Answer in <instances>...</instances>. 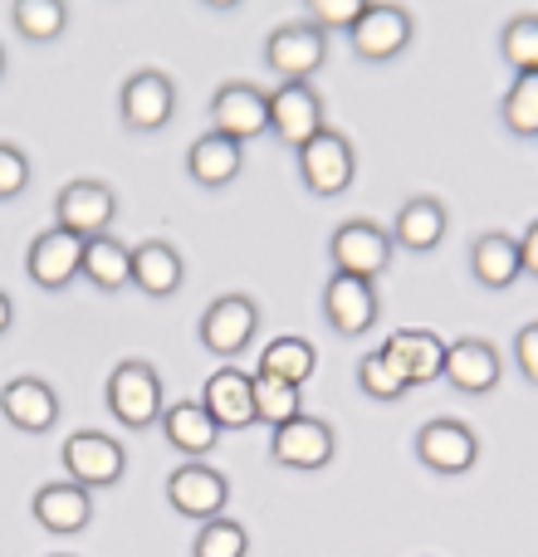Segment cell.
I'll return each mask as SVG.
<instances>
[{
  "label": "cell",
  "instance_id": "6da1fadb",
  "mask_svg": "<svg viewBox=\"0 0 538 557\" xmlns=\"http://www.w3.org/2000/svg\"><path fill=\"white\" fill-rule=\"evenodd\" d=\"M103 401H108V411H113L118 425H127V431H147V425H157L162 411H167L162 372H157L152 362H143V357H127V362H118L113 376H108Z\"/></svg>",
  "mask_w": 538,
  "mask_h": 557
},
{
  "label": "cell",
  "instance_id": "7a4b0ae2",
  "mask_svg": "<svg viewBox=\"0 0 538 557\" xmlns=\"http://www.w3.org/2000/svg\"><path fill=\"white\" fill-rule=\"evenodd\" d=\"M416 35V20L406 5L396 0H372V5L357 15V25L347 29V49H353L363 64H392V59L406 54Z\"/></svg>",
  "mask_w": 538,
  "mask_h": 557
},
{
  "label": "cell",
  "instance_id": "3957f363",
  "mask_svg": "<svg viewBox=\"0 0 538 557\" xmlns=\"http://www.w3.org/2000/svg\"><path fill=\"white\" fill-rule=\"evenodd\" d=\"M392 231H382L377 221L357 215V221H343L328 240V260H333V274H353V278H382L392 270Z\"/></svg>",
  "mask_w": 538,
  "mask_h": 557
},
{
  "label": "cell",
  "instance_id": "277c9868",
  "mask_svg": "<svg viewBox=\"0 0 538 557\" xmlns=\"http://www.w3.org/2000/svg\"><path fill=\"white\" fill-rule=\"evenodd\" d=\"M294 162H298V182L314 196L347 191L357 176V152H353V143H347V133H338V127H323L318 137H308L294 152Z\"/></svg>",
  "mask_w": 538,
  "mask_h": 557
},
{
  "label": "cell",
  "instance_id": "5b68a950",
  "mask_svg": "<svg viewBox=\"0 0 538 557\" xmlns=\"http://www.w3.org/2000/svg\"><path fill=\"white\" fill-rule=\"evenodd\" d=\"M167 504L192 523H211V519H221L225 504H231V480L206 460H186L167 474Z\"/></svg>",
  "mask_w": 538,
  "mask_h": 557
},
{
  "label": "cell",
  "instance_id": "8992f818",
  "mask_svg": "<svg viewBox=\"0 0 538 557\" xmlns=\"http://www.w3.org/2000/svg\"><path fill=\"white\" fill-rule=\"evenodd\" d=\"M323 127H328L323 94H318L308 78H289V84H279L274 94H269V133H274L289 152H298V147H304L308 137H318Z\"/></svg>",
  "mask_w": 538,
  "mask_h": 557
},
{
  "label": "cell",
  "instance_id": "52a82bcc",
  "mask_svg": "<svg viewBox=\"0 0 538 557\" xmlns=\"http://www.w3.org/2000/svg\"><path fill=\"white\" fill-rule=\"evenodd\" d=\"M59 460H64L69 480L84 484V490H113L127 470V450L103 431H74L59 450Z\"/></svg>",
  "mask_w": 538,
  "mask_h": 557
},
{
  "label": "cell",
  "instance_id": "ba28073f",
  "mask_svg": "<svg viewBox=\"0 0 538 557\" xmlns=\"http://www.w3.org/2000/svg\"><path fill=\"white\" fill-rule=\"evenodd\" d=\"M113 221H118V191L108 182L84 176V182L59 186V196H54L59 231H74L78 240H94V235H103Z\"/></svg>",
  "mask_w": 538,
  "mask_h": 557
},
{
  "label": "cell",
  "instance_id": "9c48e42d",
  "mask_svg": "<svg viewBox=\"0 0 538 557\" xmlns=\"http://www.w3.org/2000/svg\"><path fill=\"white\" fill-rule=\"evenodd\" d=\"M255 333H260V308L250 294H221L201 313V347L225 362H235L255 343Z\"/></svg>",
  "mask_w": 538,
  "mask_h": 557
},
{
  "label": "cell",
  "instance_id": "30bf717a",
  "mask_svg": "<svg viewBox=\"0 0 538 557\" xmlns=\"http://www.w3.org/2000/svg\"><path fill=\"white\" fill-rule=\"evenodd\" d=\"M323 59H328V35L314 20H289V25L269 29V39H265V64H269V74H279L284 84L289 78L318 74Z\"/></svg>",
  "mask_w": 538,
  "mask_h": 557
},
{
  "label": "cell",
  "instance_id": "8fae6325",
  "mask_svg": "<svg viewBox=\"0 0 538 557\" xmlns=\"http://www.w3.org/2000/svg\"><path fill=\"white\" fill-rule=\"evenodd\" d=\"M118 113L133 133H157V127L172 123L176 113V84L162 74V69H137V74L123 78L118 88Z\"/></svg>",
  "mask_w": 538,
  "mask_h": 557
},
{
  "label": "cell",
  "instance_id": "7c38bea8",
  "mask_svg": "<svg viewBox=\"0 0 538 557\" xmlns=\"http://www.w3.org/2000/svg\"><path fill=\"white\" fill-rule=\"evenodd\" d=\"M338 455V435L328 421L318 416H294V421L274 425L269 435V460L284 465V470H323Z\"/></svg>",
  "mask_w": 538,
  "mask_h": 557
},
{
  "label": "cell",
  "instance_id": "4fadbf2b",
  "mask_svg": "<svg viewBox=\"0 0 538 557\" xmlns=\"http://www.w3.org/2000/svg\"><path fill=\"white\" fill-rule=\"evenodd\" d=\"M416 460L431 474H465L480 460V435L465 421H455V416H436V421H426L416 431Z\"/></svg>",
  "mask_w": 538,
  "mask_h": 557
},
{
  "label": "cell",
  "instance_id": "5bb4252c",
  "mask_svg": "<svg viewBox=\"0 0 538 557\" xmlns=\"http://www.w3.org/2000/svg\"><path fill=\"white\" fill-rule=\"evenodd\" d=\"M377 284L372 278H353V274H333L323 284V318L338 337H363L367 327H377Z\"/></svg>",
  "mask_w": 538,
  "mask_h": 557
},
{
  "label": "cell",
  "instance_id": "9a60e30c",
  "mask_svg": "<svg viewBox=\"0 0 538 557\" xmlns=\"http://www.w3.org/2000/svg\"><path fill=\"white\" fill-rule=\"evenodd\" d=\"M504 376V357L494 343H485V337H455V343H445V372L441 382H451L461 396H485L494 392Z\"/></svg>",
  "mask_w": 538,
  "mask_h": 557
},
{
  "label": "cell",
  "instance_id": "2e32d148",
  "mask_svg": "<svg viewBox=\"0 0 538 557\" xmlns=\"http://www.w3.org/2000/svg\"><path fill=\"white\" fill-rule=\"evenodd\" d=\"M211 127L235 143H255L269 133V94L255 84H221L211 94Z\"/></svg>",
  "mask_w": 538,
  "mask_h": 557
},
{
  "label": "cell",
  "instance_id": "e0dca14e",
  "mask_svg": "<svg viewBox=\"0 0 538 557\" xmlns=\"http://www.w3.org/2000/svg\"><path fill=\"white\" fill-rule=\"evenodd\" d=\"M78 270H84V240H78L74 231H39L35 240H29V250H25V274L35 278L39 288H64V284H74Z\"/></svg>",
  "mask_w": 538,
  "mask_h": 557
},
{
  "label": "cell",
  "instance_id": "ac0fdd59",
  "mask_svg": "<svg viewBox=\"0 0 538 557\" xmlns=\"http://www.w3.org/2000/svg\"><path fill=\"white\" fill-rule=\"evenodd\" d=\"M201 406L216 416L221 431H250L260 416H255V376L241 367H216L201 386Z\"/></svg>",
  "mask_w": 538,
  "mask_h": 557
},
{
  "label": "cell",
  "instance_id": "d6986e66",
  "mask_svg": "<svg viewBox=\"0 0 538 557\" xmlns=\"http://www.w3.org/2000/svg\"><path fill=\"white\" fill-rule=\"evenodd\" d=\"M0 416L25 435H45L59 425V396L39 376H15V382L0 386Z\"/></svg>",
  "mask_w": 538,
  "mask_h": 557
},
{
  "label": "cell",
  "instance_id": "ffe728a7",
  "mask_svg": "<svg viewBox=\"0 0 538 557\" xmlns=\"http://www.w3.org/2000/svg\"><path fill=\"white\" fill-rule=\"evenodd\" d=\"M35 523L54 539H69V533H84L88 519H94V499H88L84 484L74 480H54V484H39L35 490Z\"/></svg>",
  "mask_w": 538,
  "mask_h": 557
},
{
  "label": "cell",
  "instance_id": "44dd1931",
  "mask_svg": "<svg viewBox=\"0 0 538 557\" xmlns=\"http://www.w3.org/2000/svg\"><path fill=\"white\" fill-rule=\"evenodd\" d=\"M162 435H167V445H172L176 455H186V460H206V455L221 445V425H216V416L201 406V396H186V401H176V406H167L162 411Z\"/></svg>",
  "mask_w": 538,
  "mask_h": 557
},
{
  "label": "cell",
  "instance_id": "7402d4cb",
  "mask_svg": "<svg viewBox=\"0 0 538 557\" xmlns=\"http://www.w3.org/2000/svg\"><path fill=\"white\" fill-rule=\"evenodd\" d=\"M382 352L402 367V376L412 386H431V382H441V372H445V343L431 327H396L382 343Z\"/></svg>",
  "mask_w": 538,
  "mask_h": 557
},
{
  "label": "cell",
  "instance_id": "603a6c76",
  "mask_svg": "<svg viewBox=\"0 0 538 557\" xmlns=\"http://www.w3.org/2000/svg\"><path fill=\"white\" fill-rule=\"evenodd\" d=\"M245 166V143H235V137L225 133H201L192 147H186V176H192L196 186H206V191H221V186H231L235 176H241Z\"/></svg>",
  "mask_w": 538,
  "mask_h": 557
},
{
  "label": "cell",
  "instance_id": "cb8c5ba5",
  "mask_svg": "<svg viewBox=\"0 0 538 557\" xmlns=\"http://www.w3.org/2000/svg\"><path fill=\"white\" fill-rule=\"evenodd\" d=\"M470 274L480 288H514L524 278V255L519 240L504 231H485L470 245Z\"/></svg>",
  "mask_w": 538,
  "mask_h": 557
},
{
  "label": "cell",
  "instance_id": "d4e9b609",
  "mask_svg": "<svg viewBox=\"0 0 538 557\" xmlns=\"http://www.w3.org/2000/svg\"><path fill=\"white\" fill-rule=\"evenodd\" d=\"M445 225H451V215L436 196H412L392 221V245H402L412 255H431L445 240Z\"/></svg>",
  "mask_w": 538,
  "mask_h": 557
},
{
  "label": "cell",
  "instance_id": "484cf974",
  "mask_svg": "<svg viewBox=\"0 0 538 557\" xmlns=\"http://www.w3.org/2000/svg\"><path fill=\"white\" fill-rule=\"evenodd\" d=\"M186 278V264L176 255V245L167 240H143L133 245V288H143L147 298H172Z\"/></svg>",
  "mask_w": 538,
  "mask_h": 557
},
{
  "label": "cell",
  "instance_id": "4316f807",
  "mask_svg": "<svg viewBox=\"0 0 538 557\" xmlns=\"http://www.w3.org/2000/svg\"><path fill=\"white\" fill-rule=\"evenodd\" d=\"M94 288H103V294H118V288L133 284V245H123L118 235H94V240H84V270Z\"/></svg>",
  "mask_w": 538,
  "mask_h": 557
},
{
  "label": "cell",
  "instance_id": "83f0119b",
  "mask_svg": "<svg viewBox=\"0 0 538 557\" xmlns=\"http://www.w3.org/2000/svg\"><path fill=\"white\" fill-rule=\"evenodd\" d=\"M255 372H265V376H284V382L304 386L308 376L318 372V347L308 343V337H294V333L269 337V347L260 352V367H255Z\"/></svg>",
  "mask_w": 538,
  "mask_h": 557
},
{
  "label": "cell",
  "instance_id": "f1b7e54d",
  "mask_svg": "<svg viewBox=\"0 0 538 557\" xmlns=\"http://www.w3.org/2000/svg\"><path fill=\"white\" fill-rule=\"evenodd\" d=\"M10 25L29 45H49V39H59L69 29V0H15L10 5Z\"/></svg>",
  "mask_w": 538,
  "mask_h": 557
},
{
  "label": "cell",
  "instance_id": "f546056e",
  "mask_svg": "<svg viewBox=\"0 0 538 557\" xmlns=\"http://www.w3.org/2000/svg\"><path fill=\"white\" fill-rule=\"evenodd\" d=\"M500 123L510 137H538V69L514 74L510 94L500 98Z\"/></svg>",
  "mask_w": 538,
  "mask_h": 557
},
{
  "label": "cell",
  "instance_id": "4dcf8cb0",
  "mask_svg": "<svg viewBox=\"0 0 538 557\" xmlns=\"http://www.w3.org/2000/svg\"><path fill=\"white\" fill-rule=\"evenodd\" d=\"M255 416L265 425H284L294 416H304V386L284 382V376H265L255 372Z\"/></svg>",
  "mask_w": 538,
  "mask_h": 557
},
{
  "label": "cell",
  "instance_id": "1f68e13d",
  "mask_svg": "<svg viewBox=\"0 0 538 557\" xmlns=\"http://www.w3.org/2000/svg\"><path fill=\"white\" fill-rule=\"evenodd\" d=\"M357 386H363L367 401H402V396L412 392V382L402 376V367H396L382 347H377V352H367L363 362H357Z\"/></svg>",
  "mask_w": 538,
  "mask_h": 557
},
{
  "label": "cell",
  "instance_id": "d6a6232c",
  "mask_svg": "<svg viewBox=\"0 0 538 557\" xmlns=\"http://www.w3.org/2000/svg\"><path fill=\"white\" fill-rule=\"evenodd\" d=\"M500 59L514 74H534L538 69V15H514L500 29Z\"/></svg>",
  "mask_w": 538,
  "mask_h": 557
},
{
  "label": "cell",
  "instance_id": "836d02e7",
  "mask_svg": "<svg viewBox=\"0 0 538 557\" xmlns=\"http://www.w3.org/2000/svg\"><path fill=\"white\" fill-rule=\"evenodd\" d=\"M245 553H250V533H245L235 519H225V513L196 529L192 557H245Z\"/></svg>",
  "mask_w": 538,
  "mask_h": 557
},
{
  "label": "cell",
  "instance_id": "e575fe53",
  "mask_svg": "<svg viewBox=\"0 0 538 557\" xmlns=\"http://www.w3.org/2000/svg\"><path fill=\"white\" fill-rule=\"evenodd\" d=\"M367 5H372V0H304V20H314L323 35H338V29L347 35Z\"/></svg>",
  "mask_w": 538,
  "mask_h": 557
},
{
  "label": "cell",
  "instance_id": "d590c367",
  "mask_svg": "<svg viewBox=\"0 0 538 557\" xmlns=\"http://www.w3.org/2000/svg\"><path fill=\"white\" fill-rule=\"evenodd\" d=\"M29 176H35L29 157L20 152L15 143H0V201H15V196L29 186Z\"/></svg>",
  "mask_w": 538,
  "mask_h": 557
},
{
  "label": "cell",
  "instance_id": "8d00e7d4",
  "mask_svg": "<svg viewBox=\"0 0 538 557\" xmlns=\"http://www.w3.org/2000/svg\"><path fill=\"white\" fill-rule=\"evenodd\" d=\"M514 367L529 386H538V323H524L514 333Z\"/></svg>",
  "mask_w": 538,
  "mask_h": 557
},
{
  "label": "cell",
  "instance_id": "74e56055",
  "mask_svg": "<svg viewBox=\"0 0 538 557\" xmlns=\"http://www.w3.org/2000/svg\"><path fill=\"white\" fill-rule=\"evenodd\" d=\"M519 255H524V274L538 278V221H534L529 231L519 235Z\"/></svg>",
  "mask_w": 538,
  "mask_h": 557
},
{
  "label": "cell",
  "instance_id": "f35d334b",
  "mask_svg": "<svg viewBox=\"0 0 538 557\" xmlns=\"http://www.w3.org/2000/svg\"><path fill=\"white\" fill-rule=\"evenodd\" d=\"M10 323H15V304H10V294L0 288V337L10 333Z\"/></svg>",
  "mask_w": 538,
  "mask_h": 557
},
{
  "label": "cell",
  "instance_id": "ab89813d",
  "mask_svg": "<svg viewBox=\"0 0 538 557\" xmlns=\"http://www.w3.org/2000/svg\"><path fill=\"white\" fill-rule=\"evenodd\" d=\"M201 5H211V10H235L241 0H201Z\"/></svg>",
  "mask_w": 538,
  "mask_h": 557
},
{
  "label": "cell",
  "instance_id": "60d3db41",
  "mask_svg": "<svg viewBox=\"0 0 538 557\" xmlns=\"http://www.w3.org/2000/svg\"><path fill=\"white\" fill-rule=\"evenodd\" d=\"M0 74H5V49H0Z\"/></svg>",
  "mask_w": 538,
  "mask_h": 557
},
{
  "label": "cell",
  "instance_id": "b9f144b4",
  "mask_svg": "<svg viewBox=\"0 0 538 557\" xmlns=\"http://www.w3.org/2000/svg\"><path fill=\"white\" fill-rule=\"evenodd\" d=\"M54 557H69V553H54Z\"/></svg>",
  "mask_w": 538,
  "mask_h": 557
}]
</instances>
